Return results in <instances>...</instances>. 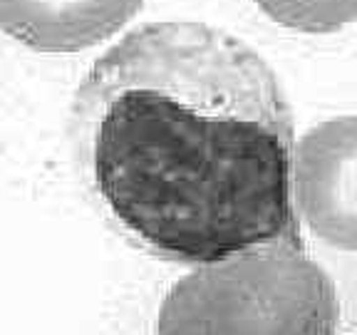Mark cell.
Segmentation results:
<instances>
[{"instance_id":"cell-1","label":"cell","mask_w":357,"mask_h":335,"mask_svg":"<svg viewBox=\"0 0 357 335\" xmlns=\"http://www.w3.org/2000/svg\"><path fill=\"white\" fill-rule=\"evenodd\" d=\"M97 209L144 251L186 266L303 248L296 129L253 47L204 22H146L89 67L70 114Z\"/></svg>"},{"instance_id":"cell-2","label":"cell","mask_w":357,"mask_h":335,"mask_svg":"<svg viewBox=\"0 0 357 335\" xmlns=\"http://www.w3.org/2000/svg\"><path fill=\"white\" fill-rule=\"evenodd\" d=\"M337 290L303 248L199 266L167 293L156 335H335Z\"/></svg>"},{"instance_id":"cell-3","label":"cell","mask_w":357,"mask_h":335,"mask_svg":"<svg viewBox=\"0 0 357 335\" xmlns=\"http://www.w3.org/2000/svg\"><path fill=\"white\" fill-rule=\"evenodd\" d=\"M298 216L325 244L357 251V114L303 134L293 162Z\"/></svg>"},{"instance_id":"cell-4","label":"cell","mask_w":357,"mask_h":335,"mask_svg":"<svg viewBox=\"0 0 357 335\" xmlns=\"http://www.w3.org/2000/svg\"><path fill=\"white\" fill-rule=\"evenodd\" d=\"M144 0H0V30L35 52H79L112 38Z\"/></svg>"},{"instance_id":"cell-5","label":"cell","mask_w":357,"mask_h":335,"mask_svg":"<svg viewBox=\"0 0 357 335\" xmlns=\"http://www.w3.org/2000/svg\"><path fill=\"white\" fill-rule=\"evenodd\" d=\"M268 17L301 30L325 35L357 20V0H253Z\"/></svg>"}]
</instances>
